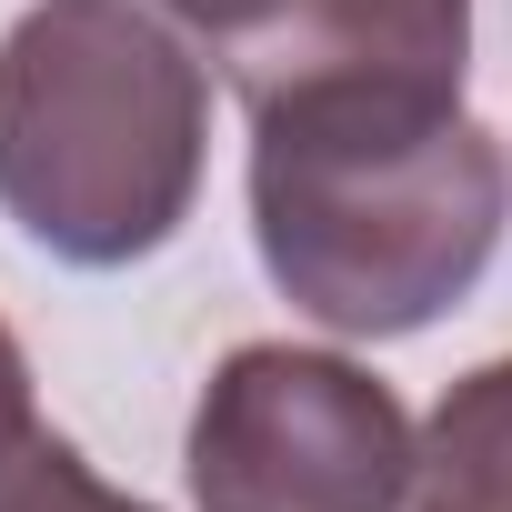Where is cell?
Returning a JSON list of instances; mask_svg holds the SVG:
<instances>
[{
	"label": "cell",
	"instance_id": "7a4b0ae2",
	"mask_svg": "<svg viewBox=\"0 0 512 512\" xmlns=\"http://www.w3.org/2000/svg\"><path fill=\"white\" fill-rule=\"evenodd\" d=\"M211 71L151 0H31L0 31V211L51 262L121 272L191 221Z\"/></svg>",
	"mask_w": 512,
	"mask_h": 512
},
{
	"label": "cell",
	"instance_id": "5b68a950",
	"mask_svg": "<svg viewBox=\"0 0 512 512\" xmlns=\"http://www.w3.org/2000/svg\"><path fill=\"white\" fill-rule=\"evenodd\" d=\"M412 512H512V352L442 382L412 452Z\"/></svg>",
	"mask_w": 512,
	"mask_h": 512
},
{
	"label": "cell",
	"instance_id": "52a82bcc",
	"mask_svg": "<svg viewBox=\"0 0 512 512\" xmlns=\"http://www.w3.org/2000/svg\"><path fill=\"white\" fill-rule=\"evenodd\" d=\"M0 512H151V502H141V492H111L71 442H51V452H41V472H31L11 502H0Z\"/></svg>",
	"mask_w": 512,
	"mask_h": 512
},
{
	"label": "cell",
	"instance_id": "6da1fadb",
	"mask_svg": "<svg viewBox=\"0 0 512 512\" xmlns=\"http://www.w3.org/2000/svg\"><path fill=\"white\" fill-rule=\"evenodd\" d=\"M502 151L432 81H312L251 111V241L342 342L442 322L502 241Z\"/></svg>",
	"mask_w": 512,
	"mask_h": 512
},
{
	"label": "cell",
	"instance_id": "277c9868",
	"mask_svg": "<svg viewBox=\"0 0 512 512\" xmlns=\"http://www.w3.org/2000/svg\"><path fill=\"white\" fill-rule=\"evenodd\" d=\"M151 11H171L251 111L312 81L462 91L472 71V0H151Z\"/></svg>",
	"mask_w": 512,
	"mask_h": 512
},
{
	"label": "cell",
	"instance_id": "8992f818",
	"mask_svg": "<svg viewBox=\"0 0 512 512\" xmlns=\"http://www.w3.org/2000/svg\"><path fill=\"white\" fill-rule=\"evenodd\" d=\"M61 432L41 422V392H31V352L11 342V322H0V502H11L31 482V462L51 452Z\"/></svg>",
	"mask_w": 512,
	"mask_h": 512
},
{
	"label": "cell",
	"instance_id": "3957f363",
	"mask_svg": "<svg viewBox=\"0 0 512 512\" xmlns=\"http://www.w3.org/2000/svg\"><path fill=\"white\" fill-rule=\"evenodd\" d=\"M412 412L312 342H241L191 402V512H412Z\"/></svg>",
	"mask_w": 512,
	"mask_h": 512
}]
</instances>
